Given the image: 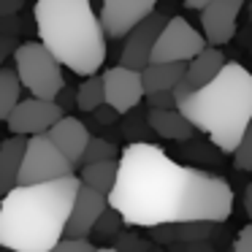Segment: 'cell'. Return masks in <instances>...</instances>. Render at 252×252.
<instances>
[{"instance_id": "8d00e7d4", "label": "cell", "mask_w": 252, "mask_h": 252, "mask_svg": "<svg viewBox=\"0 0 252 252\" xmlns=\"http://www.w3.org/2000/svg\"><path fill=\"white\" fill-rule=\"evenodd\" d=\"M250 19H252V3H250Z\"/></svg>"}, {"instance_id": "d4e9b609", "label": "cell", "mask_w": 252, "mask_h": 252, "mask_svg": "<svg viewBox=\"0 0 252 252\" xmlns=\"http://www.w3.org/2000/svg\"><path fill=\"white\" fill-rule=\"evenodd\" d=\"M233 165L239 171H252V122L244 130V136H241L239 147L233 152Z\"/></svg>"}, {"instance_id": "7c38bea8", "label": "cell", "mask_w": 252, "mask_h": 252, "mask_svg": "<svg viewBox=\"0 0 252 252\" xmlns=\"http://www.w3.org/2000/svg\"><path fill=\"white\" fill-rule=\"evenodd\" d=\"M241 6H244V0H209L201 8V25H203L206 44L220 46L233 38Z\"/></svg>"}, {"instance_id": "9c48e42d", "label": "cell", "mask_w": 252, "mask_h": 252, "mask_svg": "<svg viewBox=\"0 0 252 252\" xmlns=\"http://www.w3.org/2000/svg\"><path fill=\"white\" fill-rule=\"evenodd\" d=\"M160 0H100V25L106 38H125L136 25L152 17Z\"/></svg>"}, {"instance_id": "83f0119b", "label": "cell", "mask_w": 252, "mask_h": 252, "mask_svg": "<svg viewBox=\"0 0 252 252\" xmlns=\"http://www.w3.org/2000/svg\"><path fill=\"white\" fill-rule=\"evenodd\" d=\"M144 100L149 103V111L152 109H176V98L174 93H152V95H144Z\"/></svg>"}, {"instance_id": "74e56055", "label": "cell", "mask_w": 252, "mask_h": 252, "mask_svg": "<svg viewBox=\"0 0 252 252\" xmlns=\"http://www.w3.org/2000/svg\"><path fill=\"white\" fill-rule=\"evenodd\" d=\"M6 252H14V250H6Z\"/></svg>"}, {"instance_id": "d6986e66", "label": "cell", "mask_w": 252, "mask_h": 252, "mask_svg": "<svg viewBox=\"0 0 252 252\" xmlns=\"http://www.w3.org/2000/svg\"><path fill=\"white\" fill-rule=\"evenodd\" d=\"M147 122L160 138H171V141H185V138H190L192 130H195V127L185 120V114H182L179 109H165V111L152 109L147 117Z\"/></svg>"}, {"instance_id": "52a82bcc", "label": "cell", "mask_w": 252, "mask_h": 252, "mask_svg": "<svg viewBox=\"0 0 252 252\" xmlns=\"http://www.w3.org/2000/svg\"><path fill=\"white\" fill-rule=\"evenodd\" d=\"M203 49H206L203 33H198L187 19L171 17L163 33L158 35V44L152 49V63H190Z\"/></svg>"}, {"instance_id": "4dcf8cb0", "label": "cell", "mask_w": 252, "mask_h": 252, "mask_svg": "<svg viewBox=\"0 0 252 252\" xmlns=\"http://www.w3.org/2000/svg\"><path fill=\"white\" fill-rule=\"evenodd\" d=\"M176 252H214L206 241H190V244H176Z\"/></svg>"}, {"instance_id": "44dd1931", "label": "cell", "mask_w": 252, "mask_h": 252, "mask_svg": "<svg viewBox=\"0 0 252 252\" xmlns=\"http://www.w3.org/2000/svg\"><path fill=\"white\" fill-rule=\"evenodd\" d=\"M19 95H22V82H19L14 68L0 71V120H8L11 111L17 109Z\"/></svg>"}, {"instance_id": "603a6c76", "label": "cell", "mask_w": 252, "mask_h": 252, "mask_svg": "<svg viewBox=\"0 0 252 252\" xmlns=\"http://www.w3.org/2000/svg\"><path fill=\"white\" fill-rule=\"evenodd\" d=\"M103 160H117V147L109 138H90L87 149H84L82 165H93V163H103Z\"/></svg>"}, {"instance_id": "1f68e13d", "label": "cell", "mask_w": 252, "mask_h": 252, "mask_svg": "<svg viewBox=\"0 0 252 252\" xmlns=\"http://www.w3.org/2000/svg\"><path fill=\"white\" fill-rule=\"evenodd\" d=\"M19 8H22V0H0V17H11Z\"/></svg>"}, {"instance_id": "7402d4cb", "label": "cell", "mask_w": 252, "mask_h": 252, "mask_svg": "<svg viewBox=\"0 0 252 252\" xmlns=\"http://www.w3.org/2000/svg\"><path fill=\"white\" fill-rule=\"evenodd\" d=\"M76 106L82 111H98L106 106V93H103V76H87L76 90Z\"/></svg>"}, {"instance_id": "e0dca14e", "label": "cell", "mask_w": 252, "mask_h": 252, "mask_svg": "<svg viewBox=\"0 0 252 252\" xmlns=\"http://www.w3.org/2000/svg\"><path fill=\"white\" fill-rule=\"evenodd\" d=\"M187 63H149L141 71L144 93H174V87L185 79Z\"/></svg>"}, {"instance_id": "7a4b0ae2", "label": "cell", "mask_w": 252, "mask_h": 252, "mask_svg": "<svg viewBox=\"0 0 252 252\" xmlns=\"http://www.w3.org/2000/svg\"><path fill=\"white\" fill-rule=\"evenodd\" d=\"M79 187V176L14 187L0 201V247L14 252H52L57 241L65 239Z\"/></svg>"}, {"instance_id": "2e32d148", "label": "cell", "mask_w": 252, "mask_h": 252, "mask_svg": "<svg viewBox=\"0 0 252 252\" xmlns=\"http://www.w3.org/2000/svg\"><path fill=\"white\" fill-rule=\"evenodd\" d=\"M225 65H228V63H225V55H222V52H220L217 46H206L201 55L192 57V60L187 63L185 84L190 87V93H195V90L206 87L209 82H214Z\"/></svg>"}, {"instance_id": "ba28073f", "label": "cell", "mask_w": 252, "mask_h": 252, "mask_svg": "<svg viewBox=\"0 0 252 252\" xmlns=\"http://www.w3.org/2000/svg\"><path fill=\"white\" fill-rule=\"evenodd\" d=\"M65 117L57 100H41V98H25L17 103V109L8 117V130L14 136H46L52 125Z\"/></svg>"}, {"instance_id": "4fadbf2b", "label": "cell", "mask_w": 252, "mask_h": 252, "mask_svg": "<svg viewBox=\"0 0 252 252\" xmlns=\"http://www.w3.org/2000/svg\"><path fill=\"white\" fill-rule=\"evenodd\" d=\"M109 209V198L103 192L93 190V187H79V195L73 201L71 217L65 225V239H87L95 230L98 220L103 217V212Z\"/></svg>"}, {"instance_id": "8992f818", "label": "cell", "mask_w": 252, "mask_h": 252, "mask_svg": "<svg viewBox=\"0 0 252 252\" xmlns=\"http://www.w3.org/2000/svg\"><path fill=\"white\" fill-rule=\"evenodd\" d=\"M65 176H73V165L49 141V136H30L17 187H33V185H44V182L65 179Z\"/></svg>"}, {"instance_id": "9a60e30c", "label": "cell", "mask_w": 252, "mask_h": 252, "mask_svg": "<svg viewBox=\"0 0 252 252\" xmlns=\"http://www.w3.org/2000/svg\"><path fill=\"white\" fill-rule=\"evenodd\" d=\"M25 149H28V138L25 136H11L6 141H0V201L17 187Z\"/></svg>"}, {"instance_id": "4316f807", "label": "cell", "mask_w": 252, "mask_h": 252, "mask_svg": "<svg viewBox=\"0 0 252 252\" xmlns=\"http://www.w3.org/2000/svg\"><path fill=\"white\" fill-rule=\"evenodd\" d=\"M98 247L90 244V239H60L52 252H95Z\"/></svg>"}, {"instance_id": "ffe728a7", "label": "cell", "mask_w": 252, "mask_h": 252, "mask_svg": "<svg viewBox=\"0 0 252 252\" xmlns=\"http://www.w3.org/2000/svg\"><path fill=\"white\" fill-rule=\"evenodd\" d=\"M117 171H120V160H103V163L84 165L79 179H82L84 187H93V190L103 192L109 198V192L117 185Z\"/></svg>"}, {"instance_id": "5bb4252c", "label": "cell", "mask_w": 252, "mask_h": 252, "mask_svg": "<svg viewBox=\"0 0 252 252\" xmlns=\"http://www.w3.org/2000/svg\"><path fill=\"white\" fill-rule=\"evenodd\" d=\"M46 136H49V141L55 144L63 155H65L71 165H82L84 149H87L90 138H93L87 133V127H84V122L76 120V117H63L57 125L49 127Z\"/></svg>"}, {"instance_id": "3957f363", "label": "cell", "mask_w": 252, "mask_h": 252, "mask_svg": "<svg viewBox=\"0 0 252 252\" xmlns=\"http://www.w3.org/2000/svg\"><path fill=\"white\" fill-rule=\"evenodd\" d=\"M35 30L60 65L95 76L106 60V33L90 0H35Z\"/></svg>"}, {"instance_id": "d6a6232c", "label": "cell", "mask_w": 252, "mask_h": 252, "mask_svg": "<svg viewBox=\"0 0 252 252\" xmlns=\"http://www.w3.org/2000/svg\"><path fill=\"white\" fill-rule=\"evenodd\" d=\"M244 209H247V217L252 220V185H247L244 190Z\"/></svg>"}, {"instance_id": "ac0fdd59", "label": "cell", "mask_w": 252, "mask_h": 252, "mask_svg": "<svg viewBox=\"0 0 252 252\" xmlns=\"http://www.w3.org/2000/svg\"><path fill=\"white\" fill-rule=\"evenodd\" d=\"M212 225L217 222H174V225H155L149 236L163 244H190V241H206L212 233Z\"/></svg>"}, {"instance_id": "5b68a950", "label": "cell", "mask_w": 252, "mask_h": 252, "mask_svg": "<svg viewBox=\"0 0 252 252\" xmlns=\"http://www.w3.org/2000/svg\"><path fill=\"white\" fill-rule=\"evenodd\" d=\"M14 71H17L22 87L30 93V98L41 100H57V95L65 87L63 65L52 57L41 41L19 44L14 52Z\"/></svg>"}, {"instance_id": "6da1fadb", "label": "cell", "mask_w": 252, "mask_h": 252, "mask_svg": "<svg viewBox=\"0 0 252 252\" xmlns=\"http://www.w3.org/2000/svg\"><path fill=\"white\" fill-rule=\"evenodd\" d=\"M109 206L136 228L225 222L233 212V190L222 176L179 165L160 147L136 141L120 155Z\"/></svg>"}, {"instance_id": "e575fe53", "label": "cell", "mask_w": 252, "mask_h": 252, "mask_svg": "<svg viewBox=\"0 0 252 252\" xmlns=\"http://www.w3.org/2000/svg\"><path fill=\"white\" fill-rule=\"evenodd\" d=\"M95 252H120V250H114V247H100V250H95Z\"/></svg>"}, {"instance_id": "d590c367", "label": "cell", "mask_w": 252, "mask_h": 252, "mask_svg": "<svg viewBox=\"0 0 252 252\" xmlns=\"http://www.w3.org/2000/svg\"><path fill=\"white\" fill-rule=\"evenodd\" d=\"M152 252H163V250H160V247H152Z\"/></svg>"}, {"instance_id": "8fae6325", "label": "cell", "mask_w": 252, "mask_h": 252, "mask_svg": "<svg viewBox=\"0 0 252 252\" xmlns=\"http://www.w3.org/2000/svg\"><path fill=\"white\" fill-rule=\"evenodd\" d=\"M103 93H106V106H111L117 114L133 111L147 95L141 84V73L122 65H114L103 73Z\"/></svg>"}, {"instance_id": "484cf974", "label": "cell", "mask_w": 252, "mask_h": 252, "mask_svg": "<svg viewBox=\"0 0 252 252\" xmlns=\"http://www.w3.org/2000/svg\"><path fill=\"white\" fill-rule=\"evenodd\" d=\"M114 250H120V252H152V244L144 241L141 236H136V233H120Z\"/></svg>"}, {"instance_id": "f546056e", "label": "cell", "mask_w": 252, "mask_h": 252, "mask_svg": "<svg viewBox=\"0 0 252 252\" xmlns=\"http://www.w3.org/2000/svg\"><path fill=\"white\" fill-rule=\"evenodd\" d=\"M17 41L11 38V35H0V71H3V60H6L8 55L14 57V52H17Z\"/></svg>"}, {"instance_id": "30bf717a", "label": "cell", "mask_w": 252, "mask_h": 252, "mask_svg": "<svg viewBox=\"0 0 252 252\" xmlns=\"http://www.w3.org/2000/svg\"><path fill=\"white\" fill-rule=\"evenodd\" d=\"M165 22H168V19H165L163 14H152V17H147L141 25H136V28L125 35L120 65L141 73L144 68L152 63V49H155V44H158V35L163 33Z\"/></svg>"}, {"instance_id": "cb8c5ba5", "label": "cell", "mask_w": 252, "mask_h": 252, "mask_svg": "<svg viewBox=\"0 0 252 252\" xmlns=\"http://www.w3.org/2000/svg\"><path fill=\"white\" fill-rule=\"evenodd\" d=\"M122 225H125V220L120 217V212L109 206V209L103 212V217L98 220V225H95L93 233H95V236H100V239H109V236H117V233H120Z\"/></svg>"}, {"instance_id": "f1b7e54d", "label": "cell", "mask_w": 252, "mask_h": 252, "mask_svg": "<svg viewBox=\"0 0 252 252\" xmlns=\"http://www.w3.org/2000/svg\"><path fill=\"white\" fill-rule=\"evenodd\" d=\"M230 252H252V222L244 225V228L239 230V236H236L233 250H230Z\"/></svg>"}, {"instance_id": "836d02e7", "label": "cell", "mask_w": 252, "mask_h": 252, "mask_svg": "<svg viewBox=\"0 0 252 252\" xmlns=\"http://www.w3.org/2000/svg\"><path fill=\"white\" fill-rule=\"evenodd\" d=\"M206 3H209V0H185V6H187V8H195V11H201Z\"/></svg>"}, {"instance_id": "277c9868", "label": "cell", "mask_w": 252, "mask_h": 252, "mask_svg": "<svg viewBox=\"0 0 252 252\" xmlns=\"http://www.w3.org/2000/svg\"><path fill=\"white\" fill-rule=\"evenodd\" d=\"M176 109L220 152L233 155L252 122V73L239 63H228L214 82L182 98Z\"/></svg>"}]
</instances>
